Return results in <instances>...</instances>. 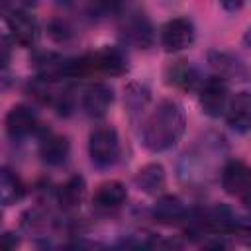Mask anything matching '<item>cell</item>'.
I'll list each match as a JSON object with an SVG mask.
<instances>
[{
    "mask_svg": "<svg viewBox=\"0 0 251 251\" xmlns=\"http://www.w3.org/2000/svg\"><path fill=\"white\" fill-rule=\"evenodd\" d=\"M186 129V116L176 100H161L141 124V143L153 153H161L178 143Z\"/></svg>",
    "mask_w": 251,
    "mask_h": 251,
    "instance_id": "obj_1",
    "label": "cell"
},
{
    "mask_svg": "<svg viewBox=\"0 0 251 251\" xmlns=\"http://www.w3.org/2000/svg\"><path fill=\"white\" fill-rule=\"evenodd\" d=\"M226 155V143L222 135L208 133L188 149L178 163V176L190 186L208 184L220 169Z\"/></svg>",
    "mask_w": 251,
    "mask_h": 251,
    "instance_id": "obj_2",
    "label": "cell"
},
{
    "mask_svg": "<svg viewBox=\"0 0 251 251\" xmlns=\"http://www.w3.org/2000/svg\"><path fill=\"white\" fill-rule=\"evenodd\" d=\"M88 155L94 167L108 169L120 161L122 147L118 131L112 126H98L88 135Z\"/></svg>",
    "mask_w": 251,
    "mask_h": 251,
    "instance_id": "obj_3",
    "label": "cell"
},
{
    "mask_svg": "<svg viewBox=\"0 0 251 251\" xmlns=\"http://www.w3.org/2000/svg\"><path fill=\"white\" fill-rule=\"evenodd\" d=\"M120 31L124 41L137 49H147L155 43V29L149 18L139 10H124L120 16Z\"/></svg>",
    "mask_w": 251,
    "mask_h": 251,
    "instance_id": "obj_4",
    "label": "cell"
},
{
    "mask_svg": "<svg viewBox=\"0 0 251 251\" xmlns=\"http://www.w3.org/2000/svg\"><path fill=\"white\" fill-rule=\"evenodd\" d=\"M198 102L202 112L208 118H222L227 112L229 104V90H227V80L220 75H212L204 78L200 90H198Z\"/></svg>",
    "mask_w": 251,
    "mask_h": 251,
    "instance_id": "obj_5",
    "label": "cell"
},
{
    "mask_svg": "<svg viewBox=\"0 0 251 251\" xmlns=\"http://www.w3.org/2000/svg\"><path fill=\"white\" fill-rule=\"evenodd\" d=\"M196 39V27L192 24V20L180 16V18H173L169 22L163 24L161 31H159V41L161 47L167 53H178L188 49Z\"/></svg>",
    "mask_w": 251,
    "mask_h": 251,
    "instance_id": "obj_6",
    "label": "cell"
},
{
    "mask_svg": "<svg viewBox=\"0 0 251 251\" xmlns=\"http://www.w3.org/2000/svg\"><path fill=\"white\" fill-rule=\"evenodd\" d=\"M6 27H8L10 39L20 47H33L39 39L37 20L22 8H14L6 12Z\"/></svg>",
    "mask_w": 251,
    "mask_h": 251,
    "instance_id": "obj_7",
    "label": "cell"
},
{
    "mask_svg": "<svg viewBox=\"0 0 251 251\" xmlns=\"http://www.w3.org/2000/svg\"><path fill=\"white\" fill-rule=\"evenodd\" d=\"M4 126H6L8 137L14 139V141H22V139L41 131V124H39L37 114L29 106H25V104L12 106L10 112L6 114Z\"/></svg>",
    "mask_w": 251,
    "mask_h": 251,
    "instance_id": "obj_8",
    "label": "cell"
},
{
    "mask_svg": "<svg viewBox=\"0 0 251 251\" xmlns=\"http://www.w3.org/2000/svg\"><path fill=\"white\" fill-rule=\"evenodd\" d=\"M39 157L45 165L49 167H61L67 163L69 155H71V143L65 135L53 133L49 129H41L39 131Z\"/></svg>",
    "mask_w": 251,
    "mask_h": 251,
    "instance_id": "obj_9",
    "label": "cell"
},
{
    "mask_svg": "<svg viewBox=\"0 0 251 251\" xmlns=\"http://www.w3.org/2000/svg\"><path fill=\"white\" fill-rule=\"evenodd\" d=\"M220 180L227 194L239 196L251 182V167L241 159H229L222 165Z\"/></svg>",
    "mask_w": 251,
    "mask_h": 251,
    "instance_id": "obj_10",
    "label": "cell"
},
{
    "mask_svg": "<svg viewBox=\"0 0 251 251\" xmlns=\"http://www.w3.org/2000/svg\"><path fill=\"white\" fill-rule=\"evenodd\" d=\"M188 208L186 204L175 196V194H161L157 198V202L153 204L151 216L155 222L165 224V226H176V224H184L188 218Z\"/></svg>",
    "mask_w": 251,
    "mask_h": 251,
    "instance_id": "obj_11",
    "label": "cell"
},
{
    "mask_svg": "<svg viewBox=\"0 0 251 251\" xmlns=\"http://www.w3.org/2000/svg\"><path fill=\"white\" fill-rule=\"evenodd\" d=\"M90 57H92L94 73H106L112 76H120V75H126L129 69L126 51L116 45H108L100 51H94L90 53Z\"/></svg>",
    "mask_w": 251,
    "mask_h": 251,
    "instance_id": "obj_12",
    "label": "cell"
},
{
    "mask_svg": "<svg viewBox=\"0 0 251 251\" xmlns=\"http://www.w3.org/2000/svg\"><path fill=\"white\" fill-rule=\"evenodd\" d=\"M226 122L235 133L251 131V92L249 90H241L233 98H229Z\"/></svg>",
    "mask_w": 251,
    "mask_h": 251,
    "instance_id": "obj_13",
    "label": "cell"
},
{
    "mask_svg": "<svg viewBox=\"0 0 251 251\" xmlns=\"http://www.w3.org/2000/svg\"><path fill=\"white\" fill-rule=\"evenodd\" d=\"M114 102V90L104 82H92L82 92V110L90 118H104Z\"/></svg>",
    "mask_w": 251,
    "mask_h": 251,
    "instance_id": "obj_14",
    "label": "cell"
},
{
    "mask_svg": "<svg viewBox=\"0 0 251 251\" xmlns=\"http://www.w3.org/2000/svg\"><path fill=\"white\" fill-rule=\"evenodd\" d=\"M86 196V180L80 175L69 176L59 188H55V202L63 212L76 210Z\"/></svg>",
    "mask_w": 251,
    "mask_h": 251,
    "instance_id": "obj_15",
    "label": "cell"
},
{
    "mask_svg": "<svg viewBox=\"0 0 251 251\" xmlns=\"http://www.w3.org/2000/svg\"><path fill=\"white\" fill-rule=\"evenodd\" d=\"M126 198H127V190L120 180H106L96 188L92 196V206L100 212H114L122 208Z\"/></svg>",
    "mask_w": 251,
    "mask_h": 251,
    "instance_id": "obj_16",
    "label": "cell"
},
{
    "mask_svg": "<svg viewBox=\"0 0 251 251\" xmlns=\"http://www.w3.org/2000/svg\"><path fill=\"white\" fill-rule=\"evenodd\" d=\"M167 78H169V84H175L182 90H200L204 78L200 75V71L190 65L188 61H176L173 63L169 69H167Z\"/></svg>",
    "mask_w": 251,
    "mask_h": 251,
    "instance_id": "obj_17",
    "label": "cell"
},
{
    "mask_svg": "<svg viewBox=\"0 0 251 251\" xmlns=\"http://www.w3.org/2000/svg\"><path fill=\"white\" fill-rule=\"evenodd\" d=\"M208 61H210V65L218 71V75L224 76L226 80H227V78L243 80V78L247 76V67L243 65L241 59H237V57L231 55V53L212 49V51L208 53Z\"/></svg>",
    "mask_w": 251,
    "mask_h": 251,
    "instance_id": "obj_18",
    "label": "cell"
},
{
    "mask_svg": "<svg viewBox=\"0 0 251 251\" xmlns=\"http://www.w3.org/2000/svg\"><path fill=\"white\" fill-rule=\"evenodd\" d=\"M133 182L145 194H159V192H163L165 184H167V175H165L163 165L161 163H147V165H143L135 173Z\"/></svg>",
    "mask_w": 251,
    "mask_h": 251,
    "instance_id": "obj_19",
    "label": "cell"
},
{
    "mask_svg": "<svg viewBox=\"0 0 251 251\" xmlns=\"http://www.w3.org/2000/svg\"><path fill=\"white\" fill-rule=\"evenodd\" d=\"M0 194H2V204L4 206H12L16 202H20L25 194V186L22 182V178L10 171L8 167L2 169V176H0Z\"/></svg>",
    "mask_w": 251,
    "mask_h": 251,
    "instance_id": "obj_20",
    "label": "cell"
},
{
    "mask_svg": "<svg viewBox=\"0 0 251 251\" xmlns=\"http://www.w3.org/2000/svg\"><path fill=\"white\" fill-rule=\"evenodd\" d=\"M126 10V0H88L86 12L92 20H108L122 16Z\"/></svg>",
    "mask_w": 251,
    "mask_h": 251,
    "instance_id": "obj_21",
    "label": "cell"
},
{
    "mask_svg": "<svg viewBox=\"0 0 251 251\" xmlns=\"http://www.w3.org/2000/svg\"><path fill=\"white\" fill-rule=\"evenodd\" d=\"M151 100V92L147 86L139 84V82H129L126 88H124V102H126V108L129 114H137L141 112Z\"/></svg>",
    "mask_w": 251,
    "mask_h": 251,
    "instance_id": "obj_22",
    "label": "cell"
},
{
    "mask_svg": "<svg viewBox=\"0 0 251 251\" xmlns=\"http://www.w3.org/2000/svg\"><path fill=\"white\" fill-rule=\"evenodd\" d=\"M49 33H51V37H55L57 41H65L67 37H71V27H69L67 24H63V22H53V24L49 25Z\"/></svg>",
    "mask_w": 251,
    "mask_h": 251,
    "instance_id": "obj_23",
    "label": "cell"
},
{
    "mask_svg": "<svg viewBox=\"0 0 251 251\" xmlns=\"http://www.w3.org/2000/svg\"><path fill=\"white\" fill-rule=\"evenodd\" d=\"M218 2H220V6H222L226 12H237V10H241L243 4H245V0H218Z\"/></svg>",
    "mask_w": 251,
    "mask_h": 251,
    "instance_id": "obj_24",
    "label": "cell"
},
{
    "mask_svg": "<svg viewBox=\"0 0 251 251\" xmlns=\"http://www.w3.org/2000/svg\"><path fill=\"white\" fill-rule=\"evenodd\" d=\"M239 198H241V202H243L245 210H247V212H251V182H249V186L239 194Z\"/></svg>",
    "mask_w": 251,
    "mask_h": 251,
    "instance_id": "obj_25",
    "label": "cell"
},
{
    "mask_svg": "<svg viewBox=\"0 0 251 251\" xmlns=\"http://www.w3.org/2000/svg\"><path fill=\"white\" fill-rule=\"evenodd\" d=\"M12 235H14V233H10V231H6V233L2 235V247L12 249V247H16V245H18V239H14V241H12Z\"/></svg>",
    "mask_w": 251,
    "mask_h": 251,
    "instance_id": "obj_26",
    "label": "cell"
},
{
    "mask_svg": "<svg viewBox=\"0 0 251 251\" xmlns=\"http://www.w3.org/2000/svg\"><path fill=\"white\" fill-rule=\"evenodd\" d=\"M243 41H245V45H247V47H251V27L245 31V35H243Z\"/></svg>",
    "mask_w": 251,
    "mask_h": 251,
    "instance_id": "obj_27",
    "label": "cell"
},
{
    "mask_svg": "<svg viewBox=\"0 0 251 251\" xmlns=\"http://www.w3.org/2000/svg\"><path fill=\"white\" fill-rule=\"evenodd\" d=\"M65 2H69V0H65Z\"/></svg>",
    "mask_w": 251,
    "mask_h": 251,
    "instance_id": "obj_28",
    "label": "cell"
}]
</instances>
